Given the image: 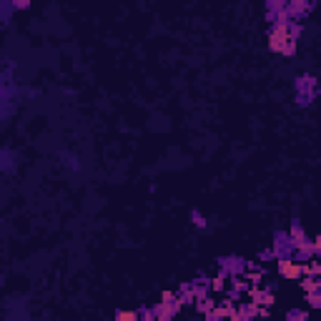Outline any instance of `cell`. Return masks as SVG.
<instances>
[{
	"mask_svg": "<svg viewBox=\"0 0 321 321\" xmlns=\"http://www.w3.org/2000/svg\"><path fill=\"white\" fill-rule=\"evenodd\" d=\"M278 273L284 276L286 281H299L304 276V264L294 261L289 256H278Z\"/></svg>",
	"mask_w": 321,
	"mask_h": 321,
	"instance_id": "2",
	"label": "cell"
},
{
	"mask_svg": "<svg viewBox=\"0 0 321 321\" xmlns=\"http://www.w3.org/2000/svg\"><path fill=\"white\" fill-rule=\"evenodd\" d=\"M10 3H13L15 10H28V8L33 5V0H10Z\"/></svg>",
	"mask_w": 321,
	"mask_h": 321,
	"instance_id": "8",
	"label": "cell"
},
{
	"mask_svg": "<svg viewBox=\"0 0 321 321\" xmlns=\"http://www.w3.org/2000/svg\"><path fill=\"white\" fill-rule=\"evenodd\" d=\"M299 33H301V28L291 20L276 23L268 33V51L276 53V55H284V58L294 55L296 46H299Z\"/></svg>",
	"mask_w": 321,
	"mask_h": 321,
	"instance_id": "1",
	"label": "cell"
},
{
	"mask_svg": "<svg viewBox=\"0 0 321 321\" xmlns=\"http://www.w3.org/2000/svg\"><path fill=\"white\" fill-rule=\"evenodd\" d=\"M178 306H181V301H171V304H168V301H160L153 316H156L158 321H168V319H173V316H176Z\"/></svg>",
	"mask_w": 321,
	"mask_h": 321,
	"instance_id": "3",
	"label": "cell"
},
{
	"mask_svg": "<svg viewBox=\"0 0 321 321\" xmlns=\"http://www.w3.org/2000/svg\"><path fill=\"white\" fill-rule=\"evenodd\" d=\"M138 319H141L138 311H126V309L123 311H120V309L115 311V321H138Z\"/></svg>",
	"mask_w": 321,
	"mask_h": 321,
	"instance_id": "5",
	"label": "cell"
},
{
	"mask_svg": "<svg viewBox=\"0 0 321 321\" xmlns=\"http://www.w3.org/2000/svg\"><path fill=\"white\" fill-rule=\"evenodd\" d=\"M301 291L304 294H311V291H321V281L316 276H301Z\"/></svg>",
	"mask_w": 321,
	"mask_h": 321,
	"instance_id": "4",
	"label": "cell"
},
{
	"mask_svg": "<svg viewBox=\"0 0 321 321\" xmlns=\"http://www.w3.org/2000/svg\"><path fill=\"white\" fill-rule=\"evenodd\" d=\"M193 226H198V228H206V218L201 216L198 211H193Z\"/></svg>",
	"mask_w": 321,
	"mask_h": 321,
	"instance_id": "9",
	"label": "cell"
},
{
	"mask_svg": "<svg viewBox=\"0 0 321 321\" xmlns=\"http://www.w3.org/2000/svg\"><path fill=\"white\" fill-rule=\"evenodd\" d=\"M311 246H314V256H319V251H321V238H311Z\"/></svg>",
	"mask_w": 321,
	"mask_h": 321,
	"instance_id": "11",
	"label": "cell"
},
{
	"mask_svg": "<svg viewBox=\"0 0 321 321\" xmlns=\"http://www.w3.org/2000/svg\"><path fill=\"white\" fill-rule=\"evenodd\" d=\"M304 273H306V276H319V264H316V261H309V264L304 266Z\"/></svg>",
	"mask_w": 321,
	"mask_h": 321,
	"instance_id": "7",
	"label": "cell"
},
{
	"mask_svg": "<svg viewBox=\"0 0 321 321\" xmlns=\"http://www.w3.org/2000/svg\"><path fill=\"white\" fill-rule=\"evenodd\" d=\"M306 301H309L311 309H319V306H321V294H319V291H311V294H306Z\"/></svg>",
	"mask_w": 321,
	"mask_h": 321,
	"instance_id": "6",
	"label": "cell"
},
{
	"mask_svg": "<svg viewBox=\"0 0 321 321\" xmlns=\"http://www.w3.org/2000/svg\"><path fill=\"white\" fill-rule=\"evenodd\" d=\"M286 5V0H268V8L276 13V10H281V8H284Z\"/></svg>",
	"mask_w": 321,
	"mask_h": 321,
	"instance_id": "10",
	"label": "cell"
}]
</instances>
